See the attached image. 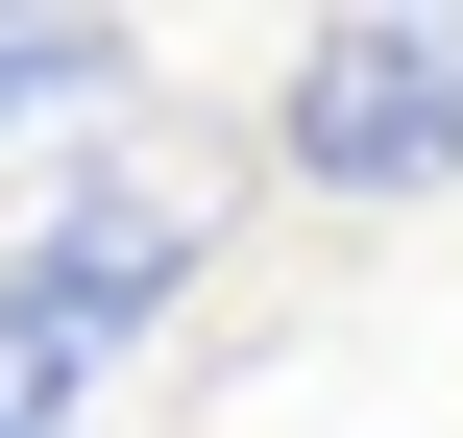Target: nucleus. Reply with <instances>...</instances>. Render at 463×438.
Instances as JSON below:
<instances>
[{"mask_svg":"<svg viewBox=\"0 0 463 438\" xmlns=\"http://www.w3.org/2000/svg\"><path fill=\"white\" fill-rule=\"evenodd\" d=\"M269 146H293L317 195H439V171H463V0L317 24V49H293V98H269Z\"/></svg>","mask_w":463,"mask_h":438,"instance_id":"nucleus-1","label":"nucleus"},{"mask_svg":"<svg viewBox=\"0 0 463 438\" xmlns=\"http://www.w3.org/2000/svg\"><path fill=\"white\" fill-rule=\"evenodd\" d=\"M171 293H195V171H122V146L0 244V317H49V341H98V366H122Z\"/></svg>","mask_w":463,"mask_h":438,"instance_id":"nucleus-2","label":"nucleus"},{"mask_svg":"<svg viewBox=\"0 0 463 438\" xmlns=\"http://www.w3.org/2000/svg\"><path fill=\"white\" fill-rule=\"evenodd\" d=\"M0 438H98V341H49V317H0Z\"/></svg>","mask_w":463,"mask_h":438,"instance_id":"nucleus-3","label":"nucleus"}]
</instances>
